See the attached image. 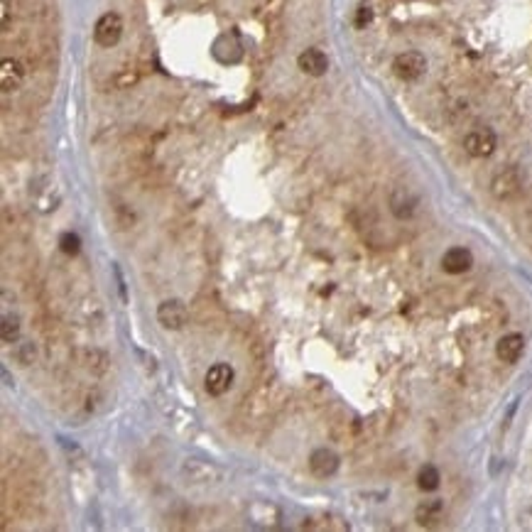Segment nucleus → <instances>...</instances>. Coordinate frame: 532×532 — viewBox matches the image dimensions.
Instances as JSON below:
<instances>
[{"label":"nucleus","instance_id":"14","mask_svg":"<svg viewBox=\"0 0 532 532\" xmlns=\"http://www.w3.org/2000/svg\"><path fill=\"white\" fill-rule=\"evenodd\" d=\"M444 513V503L442 500H425V503L417 508V522L420 525H437L442 520Z\"/></svg>","mask_w":532,"mask_h":532},{"label":"nucleus","instance_id":"15","mask_svg":"<svg viewBox=\"0 0 532 532\" xmlns=\"http://www.w3.org/2000/svg\"><path fill=\"white\" fill-rule=\"evenodd\" d=\"M439 483H442V474H439L437 466L432 464H425L417 474V486L425 491V493H432V491H437Z\"/></svg>","mask_w":532,"mask_h":532},{"label":"nucleus","instance_id":"6","mask_svg":"<svg viewBox=\"0 0 532 532\" xmlns=\"http://www.w3.org/2000/svg\"><path fill=\"white\" fill-rule=\"evenodd\" d=\"M231 385H233V368L228 363H213L206 370V376H204V387H206V392L213 395V398L228 392Z\"/></svg>","mask_w":532,"mask_h":532},{"label":"nucleus","instance_id":"8","mask_svg":"<svg viewBox=\"0 0 532 532\" xmlns=\"http://www.w3.org/2000/svg\"><path fill=\"white\" fill-rule=\"evenodd\" d=\"M471 265H474V255H471V251L469 248H464V246L449 248V251L442 255V270L444 273H449V275L469 273Z\"/></svg>","mask_w":532,"mask_h":532},{"label":"nucleus","instance_id":"18","mask_svg":"<svg viewBox=\"0 0 532 532\" xmlns=\"http://www.w3.org/2000/svg\"><path fill=\"white\" fill-rule=\"evenodd\" d=\"M373 17H376L373 8H370L368 3H361V6L356 8V15H353V25H356L359 30H365L370 23H373Z\"/></svg>","mask_w":532,"mask_h":532},{"label":"nucleus","instance_id":"10","mask_svg":"<svg viewBox=\"0 0 532 532\" xmlns=\"http://www.w3.org/2000/svg\"><path fill=\"white\" fill-rule=\"evenodd\" d=\"M297 67L302 69L307 76H324L329 69V56L317 47H309L297 56Z\"/></svg>","mask_w":532,"mask_h":532},{"label":"nucleus","instance_id":"2","mask_svg":"<svg viewBox=\"0 0 532 532\" xmlns=\"http://www.w3.org/2000/svg\"><path fill=\"white\" fill-rule=\"evenodd\" d=\"M498 147V135L493 133L486 125H478V128L469 130L464 138V150L471 157H491Z\"/></svg>","mask_w":532,"mask_h":532},{"label":"nucleus","instance_id":"1","mask_svg":"<svg viewBox=\"0 0 532 532\" xmlns=\"http://www.w3.org/2000/svg\"><path fill=\"white\" fill-rule=\"evenodd\" d=\"M522 172L518 167H503L500 172H496V177L491 180V194L498 202H510L520 196L522 191Z\"/></svg>","mask_w":532,"mask_h":532},{"label":"nucleus","instance_id":"5","mask_svg":"<svg viewBox=\"0 0 532 532\" xmlns=\"http://www.w3.org/2000/svg\"><path fill=\"white\" fill-rule=\"evenodd\" d=\"M157 321L169 331H180L184 329V324L189 321V312H187V304L180 299H167L157 307Z\"/></svg>","mask_w":532,"mask_h":532},{"label":"nucleus","instance_id":"9","mask_svg":"<svg viewBox=\"0 0 532 532\" xmlns=\"http://www.w3.org/2000/svg\"><path fill=\"white\" fill-rule=\"evenodd\" d=\"M309 471L317 478H331L339 471V456L331 449H314L309 456Z\"/></svg>","mask_w":532,"mask_h":532},{"label":"nucleus","instance_id":"17","mask_svg":"<svg viewBox=\"0 0 532 532\" xmlns=\"http://www.w3.org/2000/svg\"><path fill=\"white\" fill-rule=\"evenodd\" d=\"M59 251L64 253V255H78V251H81V238H78L76 233H72V231H67V233L59 235Z\"/></svg>","mask_w":532,"mask_h":532},{"label":"nucleus","instance_id":"3","mask_svg":"<svg viewBox=\"0 0 532 532\" xmlns=\"http://www.w3.org/2000/svg\"><path fill=\"white\" fill-rule=\"evenodd\" d=\"M123 37V17L118 12H106L98 17V23L94 28V39L98 47H116Z\"/></svg>","mask_w":532,"mask_h":532},{"label":"nucleus","instance_id":"13","mask_svg":"<svg viewBox=\"0 0 532 532\" xmlns=\"http://www.w3.org/2000/svg\"><path fill=\"white\" fill-rule=\"evenodd\" d=\"M184 474L196 483H209V481H219L221 478V471L216 469V466L206 464V461H199V459H187Z\"/></svg>","mask_w":532,"mask_h":532},{"label":"nucleus","instance_id":"16","mask_svg":"<svg viewBox=\"0 0 532 532\" xmlns=\"http://www.w3.org/2000/svg\"><path fill=\"white\" fill-rule=\"evenodd\" d=\"M0 334H3V341L6 343H15L20 337V319L15 314H6L3 317V324H0Z\"/></svg>","mask_w":532,"mask_h":532},{"label":"nucleus","instance_id":"7","mask_svg":"<svg viewBox=\"0 0 532 532\" xmlns=\"http://www.w3.org/2000/svg\"><path fill=\"white\" fill-rule=\"evenodd\" d=\"M417 204H420V199H417L415 191H409L407 187H395L390 194V211L395 219L400 221H407L415 216L417 211Z\"/></svg>","mask_w":532,"mask_h":532},{"label":"nucleus","instance_id":"4","mask_svg":"<svg viewBox=\"0 0 532 532\" xmlns=\"http://www.w3.org/2000/svg\"><path fill=\"white\" fill-rule=\"evenodd\" d=\"M427 72V59L422 52H403L392 62V74L403 81H417Z\"/></svg>","mask_w":532,"mask_h":532},{"label":"nucleus","instance_id":"11","mask_svg":"<svg viewBox=\"0 0 532 532\" xmlns=\"http://www.w3.org/2000/svg\"><path fill=\"white\" fill-rule=\"evenodd\" d=\"M525 351V339L522 334H505L498 343H496V356H498L503 363H518Z\"/></svg>","mask_w":532,"mask_h":532},{"label":"nucleus","instance_id":"12","mask_svg":"<svg viewBox=\"0 0 532 532\" xmlns=\"http://www.w3.org/2000/svg\"><path fill=\"white\" fill-rule=\"evenodd\" d=\"M25 81V67L17 59H3L0 64V89L10 94V91H17Z\"/></svg>","mask_w":532,"mask_h":532}]
</instances>
